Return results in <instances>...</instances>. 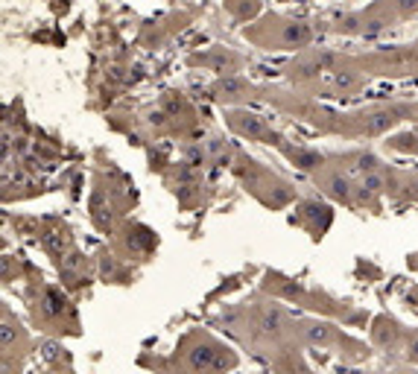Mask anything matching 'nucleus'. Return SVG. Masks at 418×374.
<instances>
[{"instance_id":"ddd939ff","label":"nucleus","mask_w":418,"mask_h":374,"mask_svg":"<svg viewBox=\"0 0 418 374\" xmlns=\"http://www.w3.org/2000/svg\"><path fill=\"white\" fill-rule=\"evenodd\" d=\"M243 88H246V82L243 79H237V76H226L222 82L216 85V91L222 94V97H237V94H243Z\"/></svg>"},{"instance_id":"f03ea898","label":"nucleus","mask_w":418,"mask_h":374,"mask_svg":"<svg viewBox=\"0 0 418 374\" xmlns=\"http://www.w3.org/2000/svg\"><path fill=\"white\" fill-rule=\"evenodd\" d=\"M293 336L308 348H337L345 342L340 328L322 322V319H298V322H293Z\"/></svg>"},{"instance_id":"0eeeda50","label":"nucleus","mask_w":418,"mask_h":374,"mask_svg":"<svg viewBox=\"0 0 418 374\" xmlns=\"http://www.w3.org/2000/svg\"><path fill=\"white\" fill-rule=\"evenodd\" d=\"M409 109H404V105H398V109H383V112H375V114H369L366 117V132L369 135H380V132H386V129H392L398 120H401V114H407Z\"/></svg>"},{"instance_id":"9d476101","label":"nucleus","mask_w":418,"mask_h":374,"mask_svg":"<svg viewBox=\"0 0 418 374\" xmlns=\"http://www.w3.org/2000/svg\"><path fill=\"white\" fill-rule=\"evenodd\" d=\"M91 217H94V223L100 228H108L111 225V208H108L103 191H94V196H91Z\"/></svg>"},{"instance_id":"412c9836","label":"nucleus","mask_w":418,"mask_h":374,"mask_svg":"<svg viewBox=\"0 0 418 374\" xmlns=\"http://www.w3.org/2000/svg\"><path fill=\"white\" fill-rule=\"evenodd\" d=\"M202 161H205V152H202L199 146H193V149L187 152V164H190V167H199Z\"/></svg>"},{"instance_id":"9b49d317","label":"nucleus","mask_w":418,"mask_h":374,"mask_svg":"<svg viewBox=\"0 0 418 374\" xmlns=\"http://www.w3.org/2000/svg\"><path fill=\"white\" fill-rule=\"evenodd\" d=\"M328 191H330V196H337V199H348V196L354 193L345 176H330V178H328Z\"/></svg>"},{"instance_id":"39448f33","label":"nucleus","mask_w":418,"mask_h":374,"mask_svg":"<svg viewBox=\"0 0 418 374\" xmlns=\"http://www.w3.org/2000/svg\"><path fill=\"white\" fill-rule=\"evenodd\" d=\"M372 339H375L377 348H395L398 339H401V328H398V322H395V319L380 316L377 322H375V328H372Z\"/></svg>"},{"instance_id":"b1692460","label":"nucleus","mask_w":418,"mask_h":374,"mask_svg":"<svg viewBox=\"0 0 418 374\" xmlns=\"http://www.w3.org/2000/svg\"><path fill=\"white\" fill-rule=\"evenodd\" d=\"M395 4H398L401 12H415L418 9V0H395Z\"/></svg>"},{"instance_id":"aec40b11","label":"nucleus","mask_w":418,"mask_h":374,"mask_svg":"<svg viewBox=\"0 0 418 374\" xmlns=\"http://www.w3.org/2000/svg\"><path fill=\"white\" fill-rule=\"evenodd\" d=\"M231 62H234V59H231V56H226V53H219V56H214V59H208V65H211L214 70H219V73H222V70H226V68H229Z\"/></svg>"},{"instance_id":"423d86ee","label":"nucleus","mask_w":418,"mask_h":374,"mask_svg":"<svg viewBox=\"0 0 418 374\" xmlns=\"http://www.w3.org/2000/svg\"><path fill=\"white\" fill-rule=\"evenodd\" d=\"M23 339V328L18 325V319H12L9 310H4V319H0V345H4V357H9L18 342Z\"/></svg>"},{"instance_id":"4468645a","label":"nucleus","mask_w":418,"mask_h":374,"mask_svg":"<svg viewBox=\"0 0 418 374\" xmlns=\"http://www.w3.org/2000/svg\"><path fill=\"white\" fill-rule=\"evenodd\" d=\"M357 170L366 176V173H377V170H383V164H380V158H377V155L363 152V155H357Z\"/></svg>"},{"instance_id":"f3484780","label":"nucleus","mask_w":418,"mask_h":374,"mask_svg":"<svg viewBox=\"0 0 418 374\" xmlns=\"http://www.w3.org/2000/svg\"><path fill=\"white\" fill-rule=\"evenodd\" d=\"M404 357H407V363L418 365V331L407 336V348H404Z\"/></svg>"},{"instance_id":"4be33fe9","label":"nucleus","mask_w":418,"mask_h":374,"mask_svg":"<svg viewBox=\"0 0 418 374\" xmlns=\"http://www.w3.org/2000/svg\"><path fill=\"white\" fill-rule=\"evenodd\" d=\"M333 82H337L340 88H348V85H354V76L351 73H337L333 76Z\"/></svg>"},{"instance_id":"5701e85b","label":"nucleus","mask_w":418,"mask_h":374,"mask_svg":"<svg viewBox=\"0 0 418 374\" xmlns=\"http://www.w3.org/2000/svg\"><path fill=\"white\" fill-rule=\"evenodd\" d=\"M340 30H343V33H357L360 23H357V18H345V21L340 23Z\"/></svg>"},{"instance_id":"6ab92c4d","label":"nucleus","mask_w":418,"mask_h":374,"mask_svg":"<svg viewBox=\"0 0 418 374\" xmlns=\"http://www.w3.org/2000/svg\"><path fill=\"white\" fill-rule=\"evenodd\" d=\"M319 164H322V158H319L316 152H298V167L313 170V167H319Z\"/></svg>"},{"instance_id":"dca6fc26","label":"nucleus","mask_w":418,"mask_h":374,"mask_svg":"<svg viewBox=\"0 0 418 374\" xmlns=\"http://www.w3.org/2000/svg\"><path fill=\"white\" fill-rule=\"evenodd\" d=\"M59 266H62V275H76L82 269V255L79 252H68Z\"/></svg>"},{"instance_id":"cd10ccee","label":"nucleus","mask_w":418,"mask_h":374,"mask_svg":"<svg viewBox=\"0 0 418 374\" xmlns=\"http://www.w3.org/2000/svg\"><path fill=\"white\" fill-rule=\"evenodd\" d=\"M415 149H418V146H415Z\"/></svg>"},{"instance_id":"a878e982","label":"nucleus","mask_w":418,"mask_h":374,"mask_svg":"<svg viewBox=\"0 0 418 374\" xmlns=\"http://www.w3.org/2000/svg\"><path fill=\"white\" fill-rule=\"evenodd\" d=\"M50 374H73V371H70V368H53Z\"/></svg>"},{"instance_id":"2eb2a0df","label":"nucleus","mask_w":418,"mask_h":374,"mask_svg":"<svg viewBox=\"0 0 418 374\" xmlns=\"http://www.w3.org/2000/svg\"><path fill=\"white\" fill-rule=\"evenodd\" d=\"M41 240H44V249H47V252H53V255L62 257V252H65V237H62L59 231H47Z\"/></svg>"},{"instance_id":"20e7f679","label":"nucleus","mask_w":418,"mask_h":374,"mask_svg":"<svg viewBox=\"0 0 418 374\" xmlns=\"http://www.w3.org/2000/svg\"><path fill=\"white\" fill-rule=\"evenodd\" d=\"M234 129L240 132V135H249V138H258L263 144H272V132L269 126L258 117V114H234Z\"/></svg>"},{"instance_id":"393cba45","label":"nucleus","mask_w":418,"mask_h":374,"mask_svg":"<svg viewBox=\"0 0 418 374\" xmlns=\"http://www.w3.org/2000/svg\"><path fill=\"white\" fill-rule=\"evenodd\" d=\"M150 123H152V126H164V123H167V112H152V114H150Z\"/></svg>"},{"instance_id":"bb28decb","label":"nucleus","mask_w":418,"mask_h":374,"mask_svg":"<svg viewBox=\"0 0 418 374\" xmlns=\"http://www.w3.org/2000/svg\"><path fill=\"white\" fill-rule=\"evenodd\" d=\"M401 374H418L415 368H401Z\"/></svg>"},{"instance_id":"f257e3e1","label":"nucleus","mask_w":418,"mask_h":374,"mask_svg":"<svg viewBox=\"0 0 418 374\" xmlns=\"http://www.w3.org/2000/svg\"><path fill=\"white\" fill-rule=\"evenodd\" d=\"M182 363L187 374H219V371H229L237 365V357L222 348L219 342L208 339V336H197L190 339V345L182 351Z\"/></svg>"},{"instance_id":"7ed1b4c3","label":"nucleus","mask_w":418,"mask_h":374,"mask_svg":"<svg viewBox=\"0 0 418 374\" xmlns=\"http://www.w3.org/2000/svg\"><path fill=\"white\" fill-rule=\"evenodd\" d=\"M255 328H258L263 336H269V339H281L287 331H293V328H290L287 313H284L281 307H278V304H266V307L258 313Z\"/></svg>"},{"instance_id":"f8f14e48","label":"nucleus","mask_w":418,"mask_h":374,"mask_svg":"<svg viewBox=\"0 0 418 374\" xmlns=\"http://www.w3.org/2000/svg\"><path fill=\"white\" fill-rule=\"evenodd\" d=\"M360 187H366L369 193H383V191H386V176H383V170H377V173H366L363 181H360Z\"/></svg>"},{"instance_id":"a211bd4d","label":"nucleus","mask_w":418,"mask_h":374,"mask_svg":"<svg viewBox=\"0 0 418 374\" xmlns=\"http://www.w3.org/2000/svg\"><path fill=\"white\" fill-rule=\"evenodd\" d=\"M65 348H62V345H56V342H44V360L47 363H62V354Z\"/></svg>"},{"instance_id":"1a4fd4ad","label":"nucleus","mask_w":418,"mask_h":374,"mask_svg":"<svg viewBox=\"0 0 418 374\" xmlns=\"http://www.w3.org/2000/svg\"><path fill=\"white\" fill-rule=\"evenodd\" d=\"M313 38V30L310 23H301V21H293L281 30V41L284 44H308Z\"/></svg>"},{"instance_id":"6e6552de","label":"nucleus","mask_w":418,"mask_h":374,"mask_svg":"<svg viewBox=\"0 0 418 374\" xmlns=\"http://www.w3.org/2000/svg\"><path fill=\"white\" fill-rule=\"evenodd\" d=\"M65 310H68V299L62 296L59 289L47 287V289L41 292V313H44L47 319H62Z\"/></svg>"}]
</instances>
